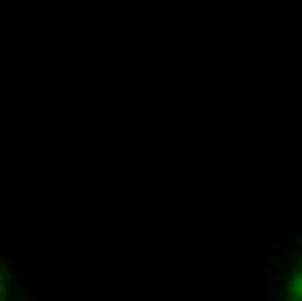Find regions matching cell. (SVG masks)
I'll return each mask as SVG.
<instances>
[{
    "label": "cell",
    "instance_id": "cell-1",
    "mask_svg": "<svg viewBox=\"0 0 302 301\" xmlns=\"http://www.w3.org/2000/svg\"><path fill=\"white\" fill-rule=\"evenodd\" d=\"M288 292L293 299H302V272H295L288 280Z\"/></svg>",
    "mask_w": 302,
    "mask_h": 301
}]
</instances>
